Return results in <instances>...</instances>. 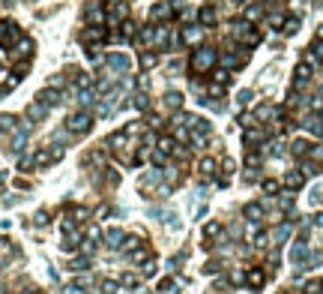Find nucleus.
Returning a JSON list of instances; mask_svg holds the SVG:
<instances>
[{
    "instance_id": "423d86ee",
    "label": "nucleus",
    "mask_w": 323,
    "mask_h": 294,
    "mask_svg": "<svg viewBox=\"0 0 323 294\" xmlns=\"http://www.w3.org/2000/svg\"><path fill=\"white\" fill-rule=\"evenodd\" d=\"M222 231H225V228H222V222H210V225L204 228V237H207V240H212V237H219Z\"/></svg>"
},
{
    "instance_id": "7ed1b4c3",
    "label": "nucleus",
    "mask_w": 323,
    "mask_h": 294,
    "mask_svg": "<svg viewBox=\"0 0 323 294\" xmlns=\"http://www.w3.org/2000/svg\"><path fill=\"white\" fill-rule=\"evenodd\" d=\"M108 66L123 72V69H129V57H126V54H111V57H108Z\"/></svg>"
},
{
    "instance_id": "4468645a",
    "label": "nucleus",
    "mask_w": 323,
    "mask_h": 294,
    "mask_svg": "<svg viewBox=\"0 0 323 294\" xmlns=\"http://www.w3.org/2000/svg\"><path fill=\"white\" fill-rule=\"evenodd\" d=\"M278 180H263V192H278Z\"/></svg>"
},
{
    "instance_id": "1a4fd4ad",
    "label": "nucleus",
    "mask_w": 323,
    "mask_h": 294,
    "mask_svg": "<svg viewBox=\"0 0 323 294\" xmlns=\"http://www.w3.org/2000/svg\"><path fill=\"white\" fill-rule=\"evenodd\" d=\"M201 36H204V30H201V27H194V30H186V33H183V42H197Z\"/></svg>"
},
{
    "instance_id": "9b49d317",
    "label": "nucleus",
    "mask_w": 323,
    "mask_h": 294,
    "mask_svg": "<svg viewBox=\"0 0 323 294\" xmlns=\"http://www.w3.org/2000/svg\"><path fill=\"white\" fill-rule=\"evenodd\" d=\"M179 102H183V96H179V93H168V96H165V105H168V108H179Z\"/></svg>"
},
{
    "instance_id": "6e6552de",
    "label": "nucleus",
    "mask_w": 323,
    "mask_h": 294,
    "mask_svg": "<svg viewBox=\"0 0 323 294\" xmlns=\"http://www.w3.org/2000/svg\"><path fill=\"white\" fill-rule=\"evenodd\" d=\"M284 186H287V189H299V186H302V174H296V171H293V174H287V177H284Z\"/></svg>"
},
{
    "instance_id": "39448f33",
    "label": "nucleus",
    "mask_w": 323,
    "mask_h": 294,
    "mask_svg": "<svg viewBox=\"0 0 323 294\" xmlns=\"http://www.w3.org/2000/svg\"><path fill=\"white\" fill-rule=\"evenodd\" d=\"M293 153H296V156H308V153H311V144L302 141V138H296V141H293Z\"/></svg>"
},
{
    "instance_id": "0eeeda50",
    "label": "nucleus",
    "mask_w": 323,
    "mask_h": 294,
    "mask_svg": "<svg viewBox=\"0 0 323 294\" xmlns=\"http://www.w3.org/2000/svg\"><path fill=\"white\" fill-rule=\"evenodd\" d=\"M266 138V132H260V129H248L245 132V144H258V141H263Z\"/></svg>"
},
{
    "instance_id": "ddd939ff",
    "label": "nucleus",
    "mask_w": 323,
    "mask_h": 294,
    "mask_svg": "<svg viewBox=\"0 0 323 294\" xmlns=\"http://www.w3.org/2000/svg\"><path fill=\"white\" fill-rule=\"evenodd\" d=\"M141 273H144V276H153V273H156V261H144V264H141Z\"/></svg>"
},
{
    "instance_id": "20e7f679",
    "label": "nucleus",
    "mask_w": 323,
    "mask_h": 294,
    "mask_svg": "<svg viewBox=\"0 0 323 294\" xmlns=\"http://www.w3.org/2000/svg\"><path fill=\"white\" fill-rule=\"evenodd\" d=\"M242 213H245V219L255 222V219H260V216H263V207H260V204H245V210H242Z\"/></svg>"
},
{
    "instance_id": "f03ea898",
    "label": "nucleus",
    "mask_w": 323,
    "mask_h": 294,
    "mask_svg": "<svg viewBox=\"0 0 323 294\" xmlns=\"http://www.w3.org/2000/svg\"><path fill=\"white\" fill-rule=\"evenodd\" d=\"M242 282H245L248 288H263V282H266V273H263L260 267H251V270L242 276Z\"/></svg>"
},
{
    "instance_id": "f8f14e48",
    "label": "nucleus",
    "mask_w": 323,
    "mask_h": 294,
    "mask_svg": "<svg viewBox=\"0 0 323 294\" xmlns=\"http://www.w3.org/2000/svg\"><path fill=\"white\" fill-rule=\"evenodd\" d=\"M201 21H204V24H212V21H215V12L204 6V9H201Z\"/></svg>"
},
{
    "instance_id": "9d476101",
    "label": "nucleus",
    "mask_w": 323,
    "mask_h": 294,
    "mask_svg": "<svg viewBox=\"0 0 323 294\" xmlns=\"http://www.w3.org/2000/svg\"><path fill=\"white\" fill-rule=\"evenodd\" d=\"M215 174V162L212 159H204L201 162V177H212Z\"/></svg>"
},
{
    "instance_id": "f257e3e1",
    "label": "nucleus",
    "mask_w": 323,
    "mask_h": 294,
    "mask_svg": "<svg viewBox=\"0 0 323 294\" xmlns=\"http://www.w3.org/2000/svg\"><path fill=\"white\" fill-rule=\"evenodd\" d=\"M212 66H215V51L212 48H197L194 57H192V69L194 72H207Z\"/></svg>"
}]
</instances>
